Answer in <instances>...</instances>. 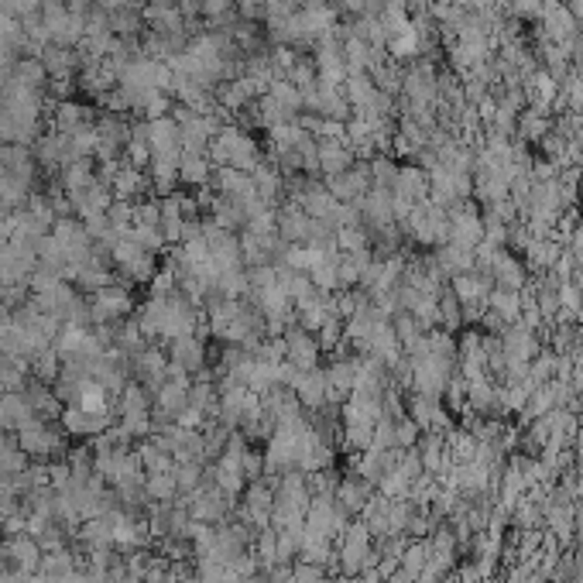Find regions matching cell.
<instances>
[{
    "mask_svg": "<svg viewBox=\"0 0 583 583\" xmlns=\"http://www.w3.org/2000/svg\"><path fill=\"white\" fill-rule=\"evenodd\" d=\"M97 110L86 104H76V100H58L52 110V131L58 134H86L93 131V124H97Z\"/></svg>",
    "mask_w": 583,
    "mask_h": 583,
    "instance_id": "4",
    "label": "cell"
},
{
    "mask_svg": "<svg viewBox=\"0 0 583 583\" xmlns=\"http://www.w3.org/2000/svg\"><path fill=\"white\" fill-rule=\"evenodd\" d=\"M487 313H494L504 326L522 323V292L491 289V295H487Z\"/></svg>",
    "mask_w": 583,
    "mask_h": 583,
    "instance_id": "14",
    "label": "cell"
},
{
    "mask_svg": "<svg viewBox=\"0 0 583 583\" xmlns=\"http://www.w3.org/2000/svg\"><path fill=\"white\" fill-rule=\"evenodd\" d=\"M313 227H316V220L302 210L299 203H285L282 210H275V230L292 247H306L313 240Z\"/></svg>",
    "mask_w": 583,
    "mask_h": 583,
    "instance_id": "3",
    "label": "cell"
},
{
    "mask_svg": "<svg viewBox=\"0 0 583 583\" xmlns=\"http://www.w3.org/2000/svg\"><path fill=\"white\" fill-rule=\"evenodd\" d=\"M131 309H134V299L128 282H110L106 289L89 295V319L100 323V326H113V323L128 319Z\"/></svg>",
    "mask_w": 583,
    "mask_h": 583,
    "instance_id": "2",
    "label": "cell"
},
{
    "mask_svg": "<svg viewBox=\"0 0 583 583\" xmlns=\"http://www.w3.org/2000/svg\"><path fill=\"white\" fill-rule=\"evenodd\" d=\"M518 128H522V137H525V141H542V137L549 134V113H542V110L532 106L529 113L518 117Z\"/></svg>",
    "mask_w": 583,
    "mask_h": 583,
    "instance_id": "16",
    "label": "cell"
},
{
    "mask_svg": "<svg viewBox=\"0 0 583 583\" xmlns=\"http://www.w3.org/2000/svg\"><path fill=\"white\" fill-rule=\"evenodd\" d=\"M110 192H113V199H131V203H137V196L152 192V179H148L144 168H134L128 161H120L117 172H113V179H110Z\"/></svg>",
    "mask_w": 583,
    "mask_h": 583,
    "instance_id": "10",
    "label": "cell"
},
{
    "mask_svg": "<svg viewBox=\"0 0 583 583\" xmlns=\"http://www.w3.org/2000/svg\"><path fill=\"white\" fill-rule=\"evenodd\" d=\"M460 323H463V306H460V299L453 295V289L439 292V330H447V333H456L460 330Z\"/></svg>",
    "mask_w": 583,
    "mask_h": 583,
    "instance_id": "15",
    "label": "cell"
},
{
    "mask_svg": "<svg viewBox=\"0 0 583 583\" xmlns=\"http://www.w3.org/2000/svg\"><path fill=\"white\" fill-rule=\"evenodd\" d=\"M285 357L295 371H313L319 361V340H313V333L302 326H289L285 330Z\"/></svg>",
    "mask_w": 583,
    "mask_h": 583,
    "instance_id": "5",
    "label": "cell"
},
{
    "mask_svg": "<svg viewBox=\"0 0 583 583\" xmlns=\"http://www.w3.org/2000/svg\"><path fill=\"white\" fill-rule=\"evenodd\" d=\"M210 161L213 165H223V168H240V172H251L258 161H261V148L254 144V137L237 128V124H223L220 134L210 141Z\"/></svg>",
    "mask_w": 583,
    "mask_h": 583,
    "instance_id": "1",
    "label": "cell"
},
{
    "mask_svg": "<svg viewBox=\"0 0 583 583\" xmlns=\"http://www.w3.org/2000/svg\"><path fill=\"white\" fill-rule=\"evenodd\" d=\"M316 141H319V172L326 179L354 168V155L357 152H354V144L346 137H316Z\"/></svg>",
    "mask_w": 583,
    "mask_h": 583,
    "instance_id": "6",
    "label": "cell"
},
{
    "mask_svg": "<svg viewBox=\"0 0 583 583\" xmlns=\"http://www.w3.org/2000/svg\"><path fill=\"white\" fill-rule=\"evenodd\" d=\"M168 361L175 364V371L183 368V371H196V368H203V361H206V346L196 340V333L192 337H179V340H168Z\"/></svg>",
    "mask_w": 583,
    "mask_h": 583,
    "instance_id": "12",
    "label": "cell"
},
{
    "mask_svg": "<svg viewBox=\"0 0 583 583\" xmlns=\"http://www.w3.org/2000/svg\"><path fill=\"white\" fill-rule=\"evenodd\" d=\"M326 189L333 192L337 203H357V199H364L368 189H371L368 165H354V168H346V172H340V175L326 179Z\"/></svg>",
    "mask_w": 583,
    "mask_h": 583,
    "instance_id": "7",
    "label": "cell"
},
{
    "mask_svg": "<svg viewBox=\"0 0 583 583\" xmlns=\"http://www.w3.org/2000/svg\"><path fill=\"white\" fill-rule=\"evenodd\" d=\"M408 412H412V423L419 425V429H432V432L450 429V423H447V412L439 408V401H436V398L416 395L412 398V405H408Z\"/></svg>",
    "mask_w": 583,
    "mask_h": 583,
    "instance_id": "13",
    "label": "cell"
},
{
    "mask_svg": "<svg viewBox=\"0 0 583 583\" xmlns=\"http://www.w3.org/2000/svg\"><path fill=\"white\" fill-rule=\"evenodd\" d=\"M491 278H494V289H508V292H522L529 285V268L522 265L511 251H498L494 261H491Z\"/></svg>",
    "mask_w": 583,
    "mask_h": 583,
    "instance_id": "9",
    "label": "cell"
},
{
    "mask_svg": "<svg viewBox=\"0 0 583 583\" xmlns=\"http://www.w3.org/2000/svg\"><path fill=\"white\" fill-rule=\"evenodd\" d=\"M38 62L45 66V73H49V82L52 80H73V73H80L82 69V55L80 49H62V45H42V52H38Z\"/></svg>",
    "mask_w": 583,
    "mask_h": 583,
    "instance_id": "8",
    "label": "cell"
},
{
    "mask_svg": "<svg viewBox=\"0 0 583 583\" xmlns=\"http://www.w3.org/2000/svg\"><path fill=\"white\" fill-rule=\"evenodd\" d=\"M213 168H216V165L210 161V155L183 152V159H179V183H183V186H192V189L210 186Z\"/></svg>",
    "mask_w": 583,
    "mask_h": 583,
    "instance_id": "11",
    "label": "cell"
}]
</instances>
